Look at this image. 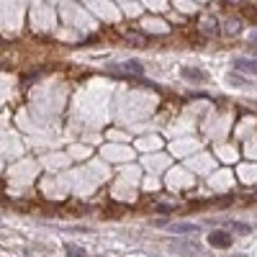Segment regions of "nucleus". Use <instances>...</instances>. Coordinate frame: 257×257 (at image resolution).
I'll return each instance as SVG.
<instances>
[{"instance_id":"obj_3","label":"nucleus","mask_w":257,"mask_h":257,"mask_svg":"<svg viewBox=\"0 0 257 257\" xmlns=\"http://www.w3.org/2000/svg\"><path fill=\"white\" fill-rule=\"evenodd\" d=\"M180 75L185 77V80H191V83H206L208 80V72L198 70V67H183Z\"/></svg>"},{"instance_id":"obj_8","label":"nucleus","mask_w":257,"mask_h":257,"mask_svg":"<svg viewBox=\"0 0 257 257\" xmlns=\"http://www.w3.org/2000/svg\"><path fill=\"white\" fill-rule=\"evenodd\" d=\"M67 257H85V252L80 247H67Z\"/></svg>"},{"instance_id":"obj_12","label":"nucleus","mask_w":257,"mask_h":257,"mask_svg":"<svg viewBox=\"0 0 257 257\" xmlns=\"http://www.w3.org/2000/svg\"><path fill=\"white\" fill-rule=\"evenodd\" d=\"M255 52H257V47H255Z\"/></svg>"},{"instance_id":"obj_1","label":"nucleus","mask_w":257,"mask_h":257,"mask_svg":"<svg viewBox=\"0 0 257 257\" xmlns=\"http://www.w3.org/2000/svg\"><path fill=\"white\" fill-rule=\"evenodd\" d=\"M142 72H144V67H142L137 59L121 62V64H114V67H111V75H118V77H139Z\"/></svg>"},{"instance_id":"obj_2","label":"nucleus","mask_w":257,"mask_h":257,"mask_svg":"<svg viewBox=\"0 0 257 257\" xmlns=\"http://www.w3.org/2000/svg\"><path fill=\"white\" fill-rule=\"evenodd\" d=\"M208 244L211 247H231V234L229 231H211Z\"/></svg>"},{"instance_id":"obj_6","label":"nucleus","mask_w":257,"mask_h":257,"mask_svg":"<svg viewBox=\"0 0 257 257\" xmlns=\"http://www.w3.org/2000/svg\"><path fill=\"white\" fill-rule=\"evenodd\" d=\"M200 31H203V33H211V36H216V33H219V21L214 18V16H206L203 21H200Z\"/></svg>"},{"instance_id":"obj_11","label":"nucleus","mask_w":257,"mask_h":257,"mask_svg":"<svg viewBox=\"0 0 257 257\" xmlns=\"http://www.w3.org/2000/svg\"><path fill=\"white\" fill-rule=\"evenodd\" d=\"M252 39H255V41H257V31H255V33H252Z\"/></svg>"},{"instance_id":"obj_9","label":"nucleus","mask_w":257,"mask_h":257,"mask_svg":"<svg viewBox=\"0 0 257 257\" xmlns=\"http://www.w3.org/2000/svg\"><path fill=\"white\" fill-rule=\"evenodd\" d=\"M227 31H229V33H239V21H229V24H227Z\"/></svg>"},{"instance_id":"obj_5","label":"nucleus","mask_w":257,"mask_h":257,"mask_svg":"<svg viewBox=\"0 0 257 257\" xmlns=\"http://www.w3.org/2000/svg\"><path fill=\"white\" fill-rule=\"evenodd\" d=\"M167 229L175 231V234H196V231H200L198 224H188V221H177V224H170Z\"/></svg>"},{"instance_id":"obj_7","label":"nucleus","mask_w":257,"mask_h":257,"mask_svg":"<svg viewBox=\"0 0 257 257\" xmlns=\"http://www.w3.org/2000/svg\"><path fill=\"white\" fill-rule=\"evenodd\" d=\"M229 227H231V229H237L239 234H250V231H252V227H250V224H242V221H231Z\"/></svg>"},{"instance_id":"obj_4","label":"nucleus","mask_w":257,"mask_h":257,"mask_svg":"<svg viewBox=\"0 0 257 257\" xmlns=\"http://www.w3.org/2000/svg\"><path fill=\"white\" fill-rule=\"evenodd\" d=\"M234 67H237L239 72H244V75H257V59H247V57H237L231 62Z\"/></svg>"},{"instance_id":"obj_10","label":"nucleus","mask_w":257,"mask_h":257,"mask_svg":"<svg viewBox=\"0 0 257 257\" xmlns=\"http://www.w3.org/2000/svg\"><path fill=\"white\" fill-rule=\"evenodd\" d=\"M229 83H231V85H244V80H242L239 75H229Z\"/></svg>"}]
</instances>
